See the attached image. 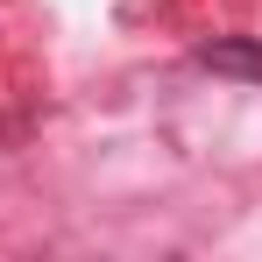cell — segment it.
<instances>
[{"mask_svg":"<svg viewBox=\"0 0 262 262\" xmlns=\"http://www.w3.org/2000/svg\"><path fill=\"white\" fill-rule=\"evenodd\" d=\"M199 64L206 71H227V78H255L262 85V43H248V36H220V43L199 50Z\"/></svg>","mask_w":262,"mask_h":262,"instance_id":"cell-1","label":"cell"}]
</instances>
